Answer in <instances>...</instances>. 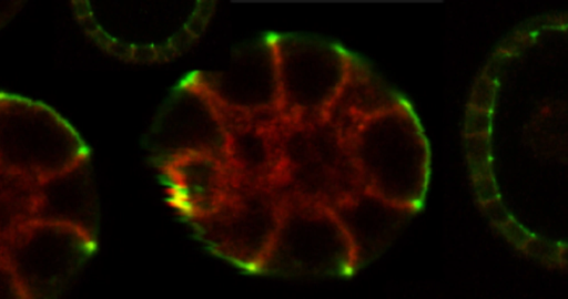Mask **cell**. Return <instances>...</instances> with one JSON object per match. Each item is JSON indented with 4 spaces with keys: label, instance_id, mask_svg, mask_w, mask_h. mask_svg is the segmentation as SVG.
Listing matches in <instances>:
<instances>
[{
    "label": "cell",
    "instance_id": "7",
    "mask_svg": "<svg viewBox=\"0 0 568 299\" xmlns=\"http://www.w3.org/2000/svg\"><path fill=\"white\" fill-rule=\"evenodd\" d=\"M376 115L375 122L353 126L349 134V146L357 167L359 178L369 179L367 186L382 184L394 186V196L399 202V186L406 189L416 204L418 202L408 186L419 187L420 173L425 171V150L417 126L410 124H389L390 115ZM364 179V178H363ZM403 199V197H402Z\"/></svg>",
    "mask_w": 568,
    "mask_h": 299
},
{
    "label": "cell",
    "instance_id": "5",
    "mask_svg": "<svg viewBox=\"0 0 568 299\" xmlns=\"http://www.w3.org/2000/svg\"><path fill=\"white\" fill-rule=\"evenodd\" d=\"M347 236L332 207L284 195L283 210L257 272L315 277L342 271L348 262Z\"/></svg>",
    "mask_w": 568,
    "mask_h": 299
},
{
    "label": "cell",
    "instance_id": "8",
    "mask_svg": "<svg viewBox=\"0 0 568 299\" xmlns=\"http://www.w3.org/2000/svg\"><path fill=\"white\" fill-rule=\"evenodd\" d=\"M43 188L0 169V243L21 223L41 215Z\"/></svg>",
    "mask_w": 568,
    "mask_h": 299
},
{
    "label": "cell",
    "instance_id": "1",
    "mask_svg": "<svg viewBox=\"0 0 568 299\" xmlns=\"http://www.w3.org/2000/svg\"><path fill=\"white\" fill-rule=\"evenodd\" d=\"M81 29L104 52L133 63H162L185 53L213 13L207 1H74Z\"/></svg>",
    "mask_w": 568,
    "mask_h": 299
},
{
    "label": "cell",
    "instance_id": "4",
    "mask_svg": "<svg viewBox=\"0 0 568 299\" xmlns=\"http://www.w3.org/2000/svg\"><path fill=\"white\" fill-rule=\"evenodd\" d=\"M278 114L285 125L327 121L349 79V61L336 45L297 34L272 38Z\"/></svg>",
    "mask_w": 568,
    "mask_h": 299
},
{
    "label": "cell",
    "instance_id": "3",
    "mask_svg": "<svg viewBox=\"0 0 568 299\" xmlns=\"http://www.w3.org/2000/svg\"><path fill=\"white\" fill-rule=\"evenodd\" d=\"M95 249L81 221L36 216L17 226L1 243L23 299L60 297L74 282Z\"/></svg>",
    "mask_w": 568,
    "mask_h": 299
},
{
    "label": "cell",
    "instance_id": "2",
    "mask_svg": "<svg viewBox=\"0 0 568 299\" xmlns=\"http://www.w3.org/2000/svg\"><path fill=\"white\" fill-rule=\"evenodd\" d=\"M88 156L79 133L57 111L0 93V169L44 188L80 171Z\"/></svg>",
    "mask_w": 568,
    "mask_h": 299
},
{
    "label": "cell",
    "instance_id": "6",
    "mask_svg": "<svg viewBox=\"0 0 568 299\" xmlns=\"http://www.w3.org/2000/svg\"><path fill=\"white\" fill-rule=\"evenodd\" d=\"M284 205L277 188L242 179L205 217L192 223L220 257L257 272Z\"/></svg>",
    "mask_w": 568,
    "mask_h": 299
},
{
    "label": "cell",
    "instance_id": "9",
    "mask_svg": "<svg viewBox=\"0 0 568 299\" xmlns=\"http://www.w3.org/2000/svg\"><path fill=\"white\" fill-rule=\"evenodd\" d=\"M0 298H22L18 281L7 264L0 255Z\"/></svg>",
    "mask_w": 568,
    "mask_h": 299
}]
</instances>
